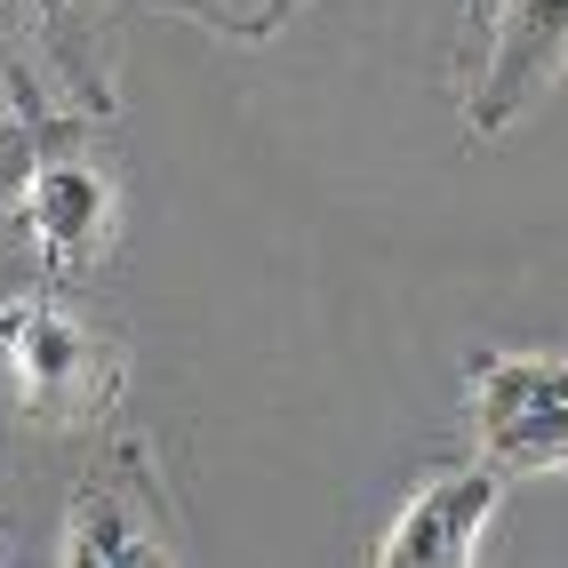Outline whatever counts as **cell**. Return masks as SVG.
Listing matches in <instances>:
<instances>
[{
  "label": "cell",
  "instance_id": "6da1fadb",
  "mask_svg": "<svg viewBox=\"0 0 568 568\" xmlns=\"http://www.w3.org/2000/svg\"><path fill=\"white\" fill-rule=\"evenodd\" d=\"M0 353L17 368V393L32 416H57V425H81L97 416L129 376V345L112 328H97L57 281L24 288L0 305Z\"/></svg>",
  "mask_w": 568,
  "mask_h": 568
},
{
  "label": "cell",
  "instance_id": "7a4b0ae2",
  "mask_svg": "<svg viewBox=\"0 0 568 568\" xmlns=\"http://www.w3.org/2000/svg\"><path fill=\"white\" fill-rule=\"evenodd\" d=\"M473 440L505 480L568 473V353H480Z\"/></svg>",
  "mask_w": 568,
  "mask_h": 568
},
{
  "label": "cell",
  "instance_id": "3957f363",
  "mask_svg": "<svg viewBox=\"0 0 568 568\" xmlns=\"http://www.w3.org/2000/svg\"><path fill=\"white\" fill-rule=\"evenodd\" d=\"M497 505H505V473L488 465V457L425 480L393 513V528L376 537V568H473L480 545H488Z\"/></svg>",
  "mask_w": 568,
  "mask_h": 568
},
{
  "label": "cell",
  "instance_id": "277c9868",
  "mask_svg": "<svg viewBox=\"0 0 568 568\" xmlns=\"http://www.w3.org/2000/svg\"><path fill=\"white\" fill-rule=\"evenodd\" d=\"M169 513L153 497V473H144V448H129V465L97 473L64 513V568H169L176 537H161Z\"/></svg>",
  "mask_w": 568,
  "mask_h": 568
},
{
  "label": "cell",
  "instance_id": "5b68a950",
  "mask_svg": "<svg viewBox=\"0 0 568 568\" xmlns=\"http://www.w3.org/2000/svg\"><path fill=\"white\" fill-rule=\"evenodd\" d=\"M568 64V0H497L488 24V64L473 81V136L513 129Z\"/></svg>",
  "mask_w": 568,
  "mask_h": 568
},
{
  "label": "cell",
  "instance_id": "8992f818",
  "mask_svg": "<svg viewBox=\"0 0 568 568\" xmlns=\"http://www.w3.org/2000/svg\"><path fill=\"white\" fill-rule=\"evenodd\" d=\"M17 216H24L32 248H41V273L64 281V273H81V264H97V248L112 241L121 201H112V184L89 161L41 153V161L24 169V184H17Z\"/></svg>",
  "mask_w": 568,
  "mask_h": 568
},
{
  "label": "cell",
  "instance_id": "52a82bcc",
  "mask_svg": "<svg viewBox=\"0 0 568 568\" xmlns=\"http://www.w3.org/2000/svg\"><path fill=\"white\" fill-rule=\"evenodd\" d=\"M9 9H24V24L49 41L57 57V81H72L89 104H104V17H97V0H9Z\"/></svg>",
  "mask_w": 568,
  "mask_h": 568
},
{
  "label": "cell",
  "instance_id": "ba28073f",
  "mask_svg": "<svg viewBox=\"0 0 568 568\" xmlns=\"http://www.w3.org/2000/svg\"><path fill=\"white\" fill-rule=\"evenodd\" d=\"M161 9H184V17H201L216 32H233V41H264L296 0H161Z\"/></svg>",
  "mask_w": 568,
  "mask_h": 568
},
{
  "label": "cell",
  "instance_id": "9c48e42d",
  "mask_svg": "<svg viewBox=\"0 0 568 568\" xmlns=\"http://www.w3.org/2000/svg\"><path fill=\"white\" fill-rule=\"evenodd\" d=\"M49 153V121H17V129H0V201L24 184V169Z\"/></svg>",
  "mask_w": 568,
  "mask_h": 568
}]
</instances>
